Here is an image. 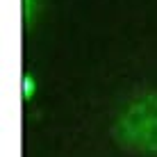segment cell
I'll return each instance as SVG.
<instances>
[{"instance_id":"6da1fadb","label":"cell","mask_w":157,"mask_h":157,"mask_svg":"<svg viewBox=\"0 0 157 157\" xmlns=\"http://www.w3.org/2000/svg\"><path fill=\"white\" fill-rule=\"evenodd\" d=\"M112 134L130 153L157 157V91L132 96L118 109Z\"/></svg>"},{"instance_id":"7a4b0ae2","label":"cell","mask_w":157,"mask_h":157,"mask_svg":"<svg viewBox=\"0 0 157 157\" xmlns=\"http://www.w3.org/2000/svg\"><path fill=\"white\" fill-rule=\"evenodd\" d=\"M41 0H21V18H23V30H30L36 21Z\"/></svg>"}]
</instances>
